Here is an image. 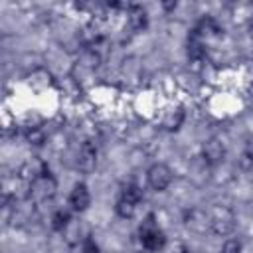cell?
I'll return each mask as SVG.
<instances>
[{
  "instance_id": "6da1fadb",
  "label": "cell",
  "mask_w": 253,
  "mask_h": 253,
  "mask_svg": "<svg viewBox=\"0 0 253 253\" xmlns=\"http://www.w3.org/2000/svg\"><path fill=\"white\" fill-rule=\"evenodd\" d=\"M138 237H140V243H142V247H144L146 251H158V249H162L164 243H166V237H164L162 229L156 225L152 213L140 223Z\"/></svg>"
},
{
  "instance_id": "7a4b0ae2",
  "label": "cell",
  "mask_w": 253,
  "mask_h": 253,
  "mask_svg": "<svg viewBox=\"0 0 253 253\" xmlns=\"http://www.w3.org/2000/svg\"><path fill=\"white\" fill-rule=\"evenodd\" d=\"M233 227H235V213L229 208L217 206L210 213V229L215 235H227L233 231Z\"/></svg>"
},
{
  "instance_id": "3957f363",
  "label": "cell",
  "mask_w": 253,
  "mask_h": 253,
  "mask_svg": "<svg viewBox=\"0 0 253 253\" xmlns=\"http://www.w3.org/2000/svg\"><path fill=\"white\" fill-rule=\"evenodd\" d=\"M148 184H150V188L152 190H156V192H164L168 186H170V182H172V170L166 166V164H152L150 168H148Z\"/></svg>"
},
{
  "instance_id": "277c9868",
  "label": "cell",
  "mask_w": 253,
  "mask_h": 253,
  "mask_svg": "<svg viewBox=\"0 0 253 253\" xmlns=\"http://www.w3.org/2000/svg\"><path fill=\"white\" fill-rule=\"evenodd\" d=\"M53 192H55V180L49 176V172L42 174L30 184V196L34 200H47L53 196Z\"/></svg>"
},
{
  "instance_id": "5b68a950",
  "label": "cell",
  "mask_w": 253,
  "mask_h": 253,
  "mask_svg": "<svg viewBox=\"0 0 253 253\" xmlns=\"http://www.w3.org/2000/svg\"><path fill=\"white\" fill-rule=\"evenodd\" d=\"M91 204V194L85 184H75L69 192V206L73 211H85Z\"/></svg>"
},
{
  "instance_id": "8992f818",
  "label": "cell",
  "mask_w": 253,
  "mask_h": 253,
  "mask_svg": "<svg viewBox=\"0 0 253 253\" xmlns=\"http://www.w3.org/2000/svg\"><path fill=\"white\" fill-rule=\"evenodd\" d=\"M77 164H79V168H81L83 172L95 170V166H97V144H95L93 140L83 142V146H81V150H79V160H77Z\"/></svg>"
},
{
  "instance_id": "52a82bcc",
  "label": "cell",
  "mask_w": 253,
  "mask_h": 253,
  "mask_svg": "<svg viewBox=\"0 0 253 253\" xmlns=\"http://www.w3.org/2000/svg\"><path fill=\"white\" fill-rule=\"evenodd\" d=\"M202 156H204V160L208 162V164H219L221 160H223V156H225V146L219 142V140H215V138H211V140H208L206 144H204V150H202Z\"/></svg>"
},
{
  "instance_id": "ba28073f",
  "label": "cell",
  "mask_w": 253,
  "mask_h": 253,
  "mask_svg": "<svg viewBox=\"0 0 253 253\" xmlns=\"http://www.w3.org/2000/svg\"><path fill=\"white\" fill-rule=\"evenodd\" d=\"M184 123V109L182 107H170L166 113H164V119H162V128L164 130H178Z\"/></svg>"
},
{
  "instance_id": "9c48e42d",
  "label": "cell",
  "mask_w": 253,
  "mask_h": 253,
  "mask_svg": "<svg viewBox=\"0 0 253 253\" xmlns=\"http://www.w3.org/2000/svg\"><path fill=\"white\" fill-rule=\"evenodd\" d=\"M186 225H188L190 229L202 233V231H206V229L210 227V215H206V213L200 211V210H192V211L186 213Z\"/></svg>"
},
{
  "instance_id": "30bf717a",
  "label": "cell",
  "mask_w": 253,
  "mask_h": 253,
  "mask_svg": "<svg viewBox=\"0 0 253 253\" xmlns=\"http://www.w3.org/2000/svg\"><path fill=\"white\" fill-rule=\"evenodd\" d=\"M194 34L198 36V38H210V36H219L221 34V30H219V26L215 24V20L213 18H210V16H206V18H202L200 20V24L196 26V30H194Z\"/></svg>"
},
{
  "instance_id": "8fae6325",
  "label": "cell",
  "mask_w": 253,
  "mask_h": 253,
  "mask_svg": "<svg viewBox=\"0 0 253 253\" xmlns=\"http://www.w3.org/2000/svg\"><path fill=\"white\" fill-rule=\"evenodd\" d=\"M128 24L132 30H144L146 28V12L140 6H132L128 10Z\"/></svg>"
},
{
  "instance_id": "7c38bea8",
  "label": "cell",
  "mask_w": 253,
  "mask_h": 253,
  "mask_svg": "<svg viewBox=\"0 0 253 253\" xmlns=\"http://www.w3.org/2000/svg\"><path fill=\"white\" fill-rule=\"evenodd\" d=\"M117 213L121 215V217H132L134 215V211H136V202H132V200H126V198H121L119 196V200H117Z\"/></svg>"
},
{
  "instance_id": "4fadbf2b",
  "label": "cell",
  "mask_w": 253,
  "mask_h": 253,
  "mask_svg": "<svg viewBox=\"0 0 253 253\" xmlns=\"http://www.w3.org/2000/svg\"><path fill=\"white\" fill-rule=\"evenodd\" d=\"M121 198H126V200H132V202L138 204V202L142 200V190H140L136 184L128 182V184L123 186V190H121Z\"/></svg>"
},
{
  "instance_id": "5bb4252c",
  "label": "cell",
  "mask_w": 253,
  "mask_h": 253,
  "mask_svg": "<svg viewBox=\"0 0 253 253\" xmlns=\"http://www.w3.org/2000/svg\"><path fill=\"white\" fill-rule=\"evenodd\" d=\"M67 223H69V213H67V211L59 210V211L53 213V217H51V227H53L55 231H61Z\"/></svg>"
},
{
  "instance_id": "9a60e30c",
  "label": "cell",
  "mask_w": 253,
  "mask_h": 253,
  "mask_svg": "<svg viewBox=\"0 0 253 253\" xmlns=\"http://www.w3.org/2000/svg\"><path fill=\"white\" fill-rule=\"evenodd\" d=\"M28 140L32 142V144H43L45 142V132L42 130V126H30V130H28Z\"/></svg>"
},
{
  "instance_id": "2e32d148",
  "label": "cell",
  "mask_w": 253,
  "mask_h": 253,
  "mask_svg": "<svg viewBox=\"0 0 253 253\" xmlns=\"http://www.w3.org/2000/svg\"><path fill=\"white\" fill-rule=\"evenodd\" d=\"M221 253H241V241L239 239H227L221 247Z\"/></svg>"
},
{
  "instance_id": "e0dca14e",
  "label": "cell",
  "mask_w": 253,
  "mask_h": 253,
  "mask_svg": "<svg viewBox=\"0 0 253 253\" xmlns=\"http://www.w3.org/2000/svg\"><path fill=\"white\" fill-rule=\"evenodd\" d=\"M81 253H99V247L91 239H85L83 245H81Z\"/></svg>"
},
{
  "instance_id": "ac0fdd59",
  "label": "cell",
  "mask_w": 253,
  "mask_h": 253,
  "mask_svg": "<svg viewBox=\"0 0 253 253\" xmlns=\"http://www.w3.org/2000/svg\"><path fill=\"white\" fill-rule=\"evenodd\" d=\"M251 36H253V24H251Z\"/></svg>"
}]
</instances>
